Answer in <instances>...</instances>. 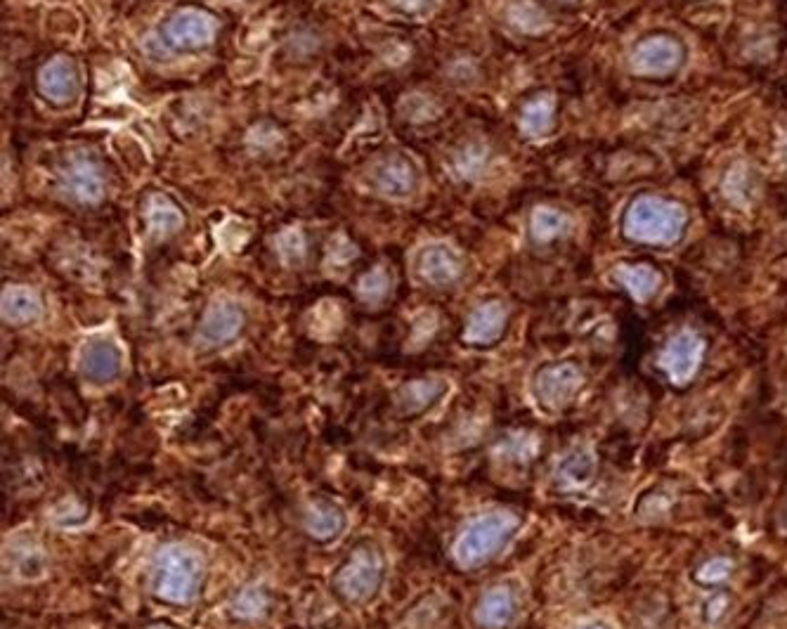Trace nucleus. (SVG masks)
I'll use <instances>...</instances> for the list:
<instances>
[{"mask_svg":"<svg viewBox=\"0 0 787 629\" xmlns=\"http://www.w3.org/2000/svg\"><path fill=\"white\" fill-rule=\"evenodd\" d=\"M213 19L204 15V12L185 10L173 15L164 27V38L168 45L182 50H197L204 48L213 41Z\"/></svg>","mask_w":787,"mask_h":629,"instance_id":"9","label":"nucleus"},{"mask_svg":"<svg viewBox=\"0 0 787 629\" xmlns=\"http://www.w3.org/2000/svg\"><path fill=\"white\" fill-rule=\"evenodd\" d=\"M726 611H728V596L712 594L710 599L705 601V606H702V622H705V625H717V622L724 620Z\"/></svg>","mask_w":787,"mask_h":629,"instance_id":"25","label":"nucleus"},{"mask_svg":"<svg viewBox=\"0 0 787 629\" xmlns=\"http://www.w3.org/2000/svg\"><path fill=\"white\" fill-rule=\"evenodd\" d=\"M152 629H175V627H166V625H156V627H152Z\"/></svg>","mask_w":787,"mask_h":629,"instance_id":"31","label":"nucleus"},{"mask_svg":"<svg viewBox=\"0 0 787 629\" xmlns=\"http://www.w3.org/2000/svg\"><path fill=\"white\" fill-rule=\"evenodd\" d=\"M305 530L317 542L336 540L346 530V511L329 499H317L305 514Z\"/></svg>","mask_w":787,"mask_h":629,"instance_id":"15","label":"nucleus"},{"mask_svg":"<svg viewBox=\"0 0 787 629\" xmlns=\"http://www.w3.org/2000/svg\"><path fill=\"white\" fill-rule=\"evenodd\" d=\"M268 608V594L258 587H249L239 594V599L234 601V613L239 618H258Z\"/></svg>","mask_w":787,"mask_h":629,"instance_id":"22","label":"nucleus"},{"mask_svg":"<svg viewBox=\"0 0 787 629\" xmlns=\"http://www.w3.org/2000/svg\"><path fill=\"white\" fill-rule=\"evenodd\" d=\"M587 629H606L603 625H591V627H587Z\"/></svg>","mask_w":787,"mask_h":629,"instance_id":"32","label":"nucleus"},{"mask_svg":"<svg viewBox=\"0 0 787 629\" xmlns=\"http://www.w3.org/2000/svg\"><path fill=\"white\" fill-rule=\"evenodd\" d=\"M596 473V457L589 447H572L556 464V485L563 490H580Z\"/></svg>","mask_w":787,"mask_h":629,"instance_id":"14","label":"nucleus"},{"mask_svg":"<svg viewBox=\"0 0 787 629\" xmlns=\"http://www.w3.org/2000/svg\"><path fill=\"white\" fill-rule=\"evenodd\" d=\"M62 185L71 197L83 201V204H95L102 199L104 183L100 168L86 154H74L69 157L67 166L62 171Z\"/></svg>","mask_w":787,"mask_h":629,"instance_id":"10","label":"nucleus"},{"mask_svg":"<svg viewBox=\"0 0 787 629\" xmlns=\"http://www.w3.org/2000/svg\"><path fill=\"white\" fill-rule=\"evenodd\" d=\"M435 5H438V0H393V8L398 10L400 15H407L414 19L431 15Z\"/></svg>","mask_w":787,"mask_h":629,"instance_id":"26","label":"nucleus"},{"mask_svg":"<svg viewBox=\"0 0 787 629\" xmlns=\"http://www.w3.org/2000/svg\"><path fill=\"white\" fill-rule=\"evenodd\" d=\"M43 315V303L36 291L8 287L3 291V320L8 324H31Z\"/></svg>","mask_w":787,"mask_h":629,"instance_id":"18","label":"nucleus"},{"mask_svg":"<svg viewBox=\"0 0 787 629\" xmlns=\"http://www.w3.org/2000/svg\"><path fill=\"white\" fill-rule=\"evenodd\" d=\"M147 223H149V230L156 232V235L166 237V235H173L175 230H180L182 216L180 211L175 209L173 204H168L166 199L154 197L152 206H149L147 211Z\"/></svg>","mask_w":787,"mask_h":629,"instance_id":"19","label":"nucleus"},{"mask_svg":"<svg viewBox=\"0 0 787 629\" xmlns=\"http://www.w3.org/2000/svg\"><path fill=\"white\" fill-rule=\"evenodd\" d=\"M204 587V561L185 544H166L152 561V592L156 599L187 606Z\"/></svg>","mask_w":787,"mask_h":629,"instance_id":"1","label":"nucleus"},{"mask_svg":"<svg viewBox=\"0 0 787 629\" xmlns=\"http://www.w3.org/2000/svg\"><path fill=\"white\" fill-rule=\"evenodd\" d=\"M620 277H622V282L629 287V291H632L636 298H641V301L653 294L655 287H658V280H655V275L648 268L622 270Z\"/></svg>","mask_w":787,"mask_h":629,"instance_id":"23","label":"nucleus"},{"mask_svg":"<svg viewBox=\"0 0 787 629\" xmlns=\"http://www.w3.org/2000/svg\"><path fill=\"white\" fill-rule=\"evenodd\" d=\"M473 149H468V152L464 154V157L459 159V171H464V173H471V171H476V166L480 164V157H473Z\"/></svg>","mask_w":787,"mask_h":629,"instance_id":"30","label":"nucleus"},{"mask_svg":"<svg viewBox=\"0 0 787 629\" xmlns=\"http://www.w3.org/2000/svg\"><path fill=\"white\" fill-rule=\"evenodd\" d=\"M414 270L419 280L433 284V287H447V284L459 280L464 265H461L457 251L447 244H428L421 246L419 254H416Z\"/></svg>","mask_w":787,"mask_h":629,"instance_id":"8","label":"nucleus"},{"mask_svg":"<svg viewBox=\"0 0 787 629\" xmlns=\"http://www.w3.org/2000/svg\"><path fill=\"white\" fill-rule=\"evenodd\" d=\"M523 123H525V128H530L532 133H537L539 128H544V123H546V109L539 105H532V107H528V112H525V116H523Z\"/></svg>","mask_w":787,"mask_h":629,"instance_id":"28","label":"nucleus"},{"mask_svg":"<svg viewBox=\"0 0 787 629\" xmlns=\"http://www.w3.org/2000/svg\"><path fill=\"white\" fill-rule=\"evenodd\" d=\"M518 613V596L509 585H494L478 599L476 622L483 629H506Z\"/></svg>","mask_w":787,"mask_h":629,"instance_id":"11","label":"nucleus"},{"mask_svg":"<svg viewBox=\"0 0 787 629\" xmlns=\"http://www.w3.org/2000/svg\"><path fill=\"white\" fill-rule=\"evenodd\" d=\"M447 393V384L440 379H416L409 384L400 386L395 393V407L405 417H416V414L431 410L442 395Z\"/></svg>","mask_w":787,"mask_h":629,"instance_id":"13","label":"nucleus"},{"mask_svg":"<svg viewBox=\"0 0 787 629\" xmlns=\"http://www.w3.org/2000/svg\"><path fill=\"white\" fill-rule=\"evenodd\" d=\"M556 223H558L556 216H551L549 211L535 213V237L537 239H549L558 230Z\"/></svg>","mask_w":787,"mask_h":629,"instance_id":"27","label":"nucleus"},{"mask_svg":"<svg viewBox=\"0 0 787 629\" xmlns=\"http://www.w3.org/2000/svg\"><path fill=\"white\" fill-rule=\"evenodd\" d=\"M733 575V561L726 559V556H714V559L705 561L702 566L695 570V582L705 587H714L726 582L728 577Z\"/></svg>","mask_w":787,"mask_h":629,"instance_id":"20","label":"nucleus"},{"mask_svg":"<svg viewBox=\"0 0 787 629\" xmlns=\"http://www.w3.org/2000/svg\"><path fill=\"white\" fill-rule=\"evenodd\" d=\"M277 251L289 265H298L305 256V239L301 230H286L277 239Z\"/></svg>","mask_w":787,"mask_h":629,"instance_id":"24","label":"nucleus"},{"mask_svg":"<svg viewBox=\"0 0 787 629\" xmlns=\"http://www.w3.org/2000/svg\"><path fill=\"white\" fill-rule=\"evenodd\" d=\"M355 256V246H350L346 239H341L338 237L334 244H331V249H329V258L334 263H338V265H343V261H348V258H353Z\"/></svg>","mask_w":787,"mask_h":629,"instance_id":"29","label":"nucleus"},{"mask_svg":"<svg viewBox=\"0 0 787 629\" xmlns=\"http://www.w3.org/2000/svg\"><path fill=\"white\" fill-rule=\"evenodd\" d=\"M383 577H386L383 551L372 542H362L338 566L334 580H331V589L343 603L362 606V603H369L379 594Z\"/></svg>","mask_w":787,"mask_h":629,"instance_id":"3","label":"nucleus"},{"mask_svg":"<svg viewBox=\"0 0 787 629\" xmlns=\"http://www.w3.org/2000/svg\"><path fill=\"white\" fill-rule=\"evenodd\" d=\"M244 327H246L244 308L239 306V303L220 298V301H213L204 313V320L199 324L197 339L201 346L206 348H220L237 339V336L244 332Z\"/></svg>","mask_w":787,"mask_h":629,"instance_id":"5","label":"nucleus"},{"mask_svg":"<svg viewBox=\"0 0 787 629\" xmlns=\"http://www.w3.org/2000/svg\"><path fill=\"white\" fill-rule=\"evenodd\" d=\"M388 289H390V277L383 268H374L372 272H367V275H364L360 280V287H357L360 296L367 303L383 301V298H386V294H388Z\"/></svg>","mask_w":787,"mask_h":629,"instance_id":"21","label":"nucleus"},{"mask_svg":"<svg viewBox=\"0 0 787 629\" xmlns=\"http://www.w3.org/2000/svg\"><path fill=\"white\" fill-rule=\"evenodd\" d=\"M41 90L52 102H69L76 97L78 71L67 57H57L41 71Z\"/></svg>","mask_w":787,"mask_h":629,"instance_id":"17","label":"nucleus"},{"mask_svg":"<svg viewBox=\"0 0 787 629\" xmlns=\"http://www.w3.org/2000/svg\"><path fill=\"white\" fill-rule=\"evenodd\" d=\"M372 183L376 190L390 199H407L416 187V171L405 157L393 154L374 168Z\"/></svg>","mask_w":787,"mask_h":629,"instance_id":"12","label":"nucleus"},{"mask_svg":"<svg viewBox=\"0 0 787 629\" xmlns=\"http://www.w3.org/2000/svg\"><path fill=\"white\" fill-rule=\"evenodd\" d=\"M518 528L520 518L511 511H487V514L473 516L452 544L454 561L466 570L483 566L509 547Z\"/></svg>","mask_w":787,"mask_h":629,"instance_id":"2","label":"nucleus"},{"mask_svg":"<svg viewBox=\"0 0 787 629\" xmlns=\"http://www.w3.org/2000/svg\"><path fill=\"white\" fill-rule=\"evenodd\" d=\"M78 369H81V376L88 381V384L93 386L114 384L123 369L121 348L116 346L112 339H104V336L90 339L86 346L81 348V355H78Z\"/></svg>","mask_w":787,"mask_h":629,"instance_id":"6","label":"nucleus"},{"mask_svg":"<svg viewBox=\"0 0 787 629\" xmlns=\"http://www.w3.org/2000/svg\"><path fill=\"white\" fill-rule=\"evenodd\" d=\"M702 355H705V343H702L700 336L681 332L667 343L665 353L660 355V367L665 369L667 379L674 386H686L698 374Z\"/></svg>","mask_w":787,"mask_h":629,"instance_id":"7","label":"nucleus"},{"mask_svg":"<svg viewBox=\"0 0 787 629\" xmlns=\"http://www.w3.org/2000/svg\"><path fill=\"white\" fill-rule=\"evenodd\" d=\"M506 324V310L502 303H485L473 310L471 320L466 324L464 339L468 343H476V346H487V343L497 341L504 332Z\"/></svg>","mask_w":787,"mask_h":629,"instance_id":"16","label":"nucleus"},{"mask_svg":"<svg viewBox=\"0 0 787 629\" xmlns=\"http://www.w3.org/2000/svg\"><path fill=\"white\" fill-rule=\"evenodd\" d=\"M582 374L575 365H549L544 369H539L535 376V384H532V391H535V398L546 410H563L568 407L572 400L577 398L582 388Z\"/></svg>","mask_w":787,"mask_h":629,"instance_id":"4","label":"nucleus"}]
</instances>
